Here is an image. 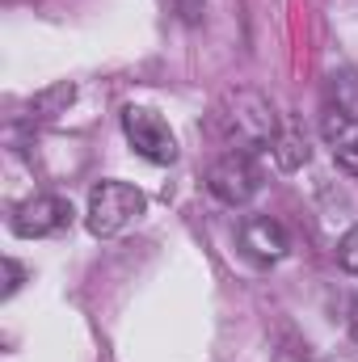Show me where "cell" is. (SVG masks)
Instances as JSON below:
<instances>
[{"mask_svg": "<svg viewBox=\"0 0 358 362\" xmlns=\"http://www.w3.org/2000/svg\"><path fill=\"white\" fill-rule=\"evenodd\" d=\"M173 4V13H178L181 25H198L202 17H207V0H169Z\"/></svg>", "mask_w": 358, "mask_h": 362, "instance_id": "12", "label": "cell"}, {"mask_svg": "<svg viewBox=\"0 0 358 362\" xmlns=\"http://www.w3.org/2000/svg\"><path fill=\"white\" fill-rule=\"evenodd\" d=\"M144 211H148V198H144L131 181H97L93 194H89L85 223H89L93 236H118V232L131 228Z\"/></svg>", "mask_w": 358, "mask_h": 362, "instance_id": "2", "label": "cell"}, {"mask_svg": "<svg viewBox=\"0 0 358 362\" xmlns=\"http://www.w3.org/2000/svg\"><path fill=\"white\" fill-rule=\"evenodd\" d=\"M241 249H245L253 262L274 266V262L287 257V232H282V223H274L270 215H249V219L241 223Z\"/></svg>", "mask_w": 358, "mask_h": 362, "instance_id": "6", "label": "cell"}, {"mask_svg": "<svg viewBox=\"0 0 358 362\" xmlns=\"http://www.w3.org/2000/svg\"><path fill=\"white\" fill-rule=\"evenodd\" d=\"M17 286H21V266H17L13 257H4V291H0V295L8 299V295H13Z\"/></svg>", "mask_w": 358, "mask_h": 362, "instance_id": "13", "label": "cell"}, {"mask_svg": "<svg viewBox=\"0 0 358 362\" xmlns=\"http://www.w3.org/2000/svg\"><path fill=\"white\" fill-rule=\"evenodd\" d=\"M270 156H274V165H278L282 173H295V169H304V165H308V156H312V148H308V135H304V127L287 118V122L278 127L274 144H270Z\"/></svg>", "mask_w": 358, "mask_h": 362, "instance_id": "8", "label": "cell"}, {"mask_svg": "<svg viewBox=\"0 0 358 362\" xmlns=\"http://www.w3.org/2000/svg\"><path fill=\"white\" fill-rule=\"evenodd\" d=\"M350 337L358 341V299L350 303Z\"/></svg>", "mask_w": 358, "mask_h": 362, "instance_id": "14", "label": "cell"}, {"mask_svg": "<svg viewBox=\"0 0 358 362\" xmlns=\"http://www.w3.org/2000/svg\"><path fill=\"white\" fill-rule=\"evenodd\" d=\"M262 185V173L253 165L249 152H228L207 169V189L224 202V206H245Z\"/></svg>", "mask_w": 358, "mask_h": 362, "instance_id": "5", "label": "cell"}, {"mask_svg": "<svg viewBox=\"0 0 358 362\" xmlns=\"http://www.w3.org/2000/svg\"><path fill=\"white\" fill-rule=\"evenodd\" d=\"M72 97L76 89L64 81V85H51V89H42L34 101H30V118H55V114H64L68 105H72Z\"/></svg>", "mask_w": 358, "mask_h": 362, "instance_id": "9", "label": "cell"}, {"mask_svg": "<svg viewBox=\"0 0 358 362\" xmlns=\"http://www.w3.org/2000/svg\"><path fill=\"white\" fill-rule=\"evenodd\" d=\"M215 122H219V135H224V144L232 148V152H262L274 144V135H278V114H274V105H270L266 97L258 89H241V93H228L224 97V105H219V114H215Z\"/></svg>", "mask_w": 358, "mask_h": 362, "instance_id": "1", "label": "cell"}, {"mask_svg": "<svg viewBox=\"0 0 358 362\" xmlns=\"http://www.w3.org/2000/svg\"><path fill=\"white\" fill-rule=\"evenodd\" d=\"M122 135L127 144L152 160V165H173L178 160V135L169 131V122L156 114V110H144V105H127L122 110Z\"/></svg>", "mask_w": 358, "mask_h": 362, "instance_id": "3", "label": "cell"}, {"mask_svg": "<svg viewBox=\"0 0 358 362\" xmlns=\"http://www.w3.org/2000/svg\"><path fill=\"white\" fill-rule=\"evenodd\" d=\"M68 223H72V202L59 198V194H34V198L17 202L13 215H8V228H13V236H21V240L55 236V232H64Z\"/></svg>", "mask_w": 358, "mask_h": 362, "instance_id": "4", "label": "cell"}, {"mask_svg": "<svg viewBox=\"0 0 358 362\" xmlns=\"http://www.w3.org/2000/svg\"><path fill=\"white\" fill-rule=\"evenodd\" d=\"M337 266L346 274H358V223L337 240Z\"/></svg>", "mask_w": 358, "mask_h": 362, "instance_id": "11", "label": "cell"}, {"mask_svg": "<svg viewBox=\"0 0 358 362\" xmlns=\"http://www.w3.org/2000/svg\"><path fill=\"white\" fill-rule=\"evenodd\" d=\"M333 105L346 110L350 118H358V76L354 72H337L333 76Z\"/></svg>", "mask_w": 358, "mask_h": 362, "instance_id": "10", "label": "cell"}, {"mask_svg": "<svg viewBox=\"0 0 358 362\" xmlns=\"http://www.w3.org/2000/svg\"><path fill=\"white\" fill-rule=\"evenodd\" d=\"M321 135H325V144L333 148V160H337L346 173L358 177V118H350V114L337 110V105H329L325 118H321Z\"/></svg>", "mask_w": 358, "mask_h": 362, "instance_id": "7", "label": "cell"}]
</instances>
